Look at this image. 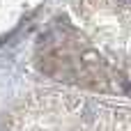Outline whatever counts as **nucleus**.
<instances>
[{
  "mask_svg": "<svg viewBox=\"0 0 131 131\" xmlns=\"http://www.w3.org/2000/svg\"><path fill=\"white\" fill-rule=\"evenodd\" d=\"M78 23L64 16L60 30L41 37V69L58 81L106 94L131 97V0H78Z\"/></svg>",
  "mask_w": 131,
  "mask_h": 131,
  "instance_id": "1",
  "label": "nucleus"
},
{
  "mask_svg": "<svg viewBox=\"0 0 131 131\" xmlns=\"http://www.w3.org/2000/svg\"><path fill=\"white\" fill-rule=\"evenodd\" d=\"M12 131H131V108L78 94L44 92L28 101Z\"/></svg>",
  "mask_w": 131,
  "mask_h": 131,
  "instance_id": "2",
  "label": "nucleus"
}]
</instances>
